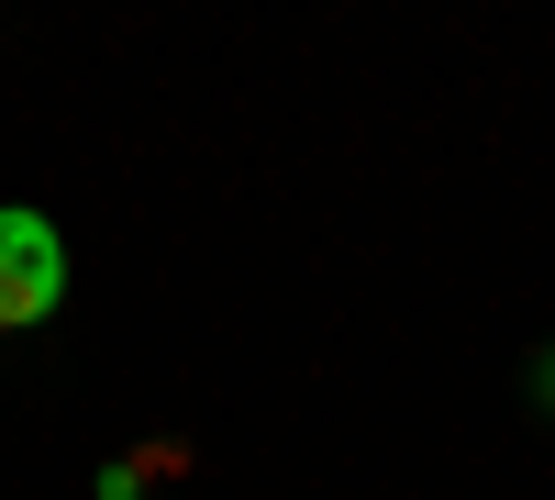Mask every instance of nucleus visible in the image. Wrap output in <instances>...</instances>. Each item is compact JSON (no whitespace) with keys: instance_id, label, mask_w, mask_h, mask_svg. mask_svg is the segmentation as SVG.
<instances>
[{"instance_id":"f03ea898","label":"nucleus","mask_w":555,"mask_h":500,"mask_svg":"<svg viewBox=\"0 0 555 500\" xmlns=\"http://www.w3.org/2000/svg\"><path fill=\"white\" fill-rule=\"evenodd\" d=\"M544 400H555V356H544Z\"/></svg>"},{"instance_id":"f257e3e1","label":"nucleus","mask_w":555,"mask_h":500,"mask_svg":"<svg viewBox=\"0 0 555 500\" xmlns=\"http://www.w3.org/2000/svg\"><path fill=\"white\" fill-rule=\"evenodd\" d=\"M56 300H67V234H56L44 211L0 201V334L56 323Z\"/></svg>"}]
</instances>
